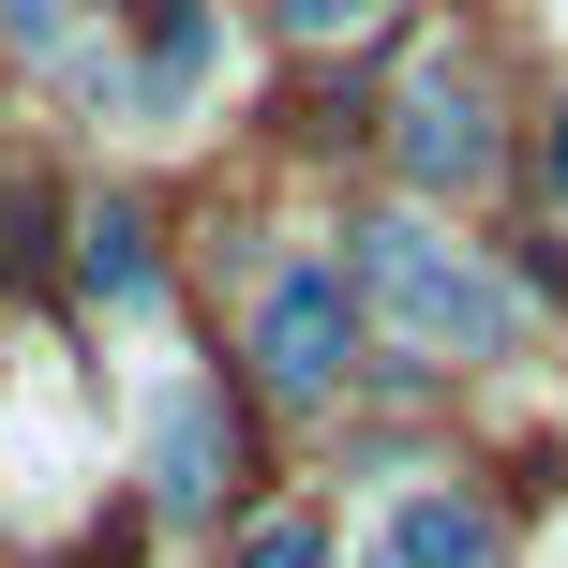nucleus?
<instances>
[{
    "label": "nucleus",
    "mask_w": 568,
    "mask_h": 568,
    "mask_svg": "<svg viewBox=\"0 0 568 568\" xmlns=\"http://www.w3.org/2000/svg\"><path fill=\"white\" fill-rule=\"evenodd\" d=\"M374 300H389L419 344H449V359L509 344V284H479V270H464L434 225H374Z\"/></svg>",
    "instance_id": "1"
},
{
    "label": "nucleus",
    "mask_w": 568,
    "mask_h": 568,
    "mask_svg": "<svg viewBox=\"0 0 568 568\" xmlns=\"http://www.w3.org/2000/svg\"><path fill=\"white\" fill-rule=\"evenodd\" d=\"M344 344H359V314H344V284H329V270L255 284V374H270L284 404H329V389H344Z\"/></svg>",
    "instance_id": "2"
},
{
    "label": "nucleus",
    "mask_w": 568,
    "mask_h": 568,
    "mask_svg": "<svg viewBox=\"0 0 568 568\" xmlns=\"http://www.w3.org/2000/svg\"><path fill=\"white\" fill-rule=\"evenodd\" d=\"M404 165H419V180H479V165H494L479 60H464V45H434L419 75H404Z\"/></svg>",
    "instance_id": "3"
},
{
    "label": "nucleus",
    "mask_w": 568,
    "mask_h": 568,
    "mask_svg": "<svg viewBox=\"0 0 568 568\" xmlns=\"http://www.w3.org/2000/svg\"><path fill=\"white\" fill-rule=\"evenodd\" d=\"M150 479H165V509H210V494H225V419H210V389L150 404Z\"/></svg>",
    "instance_id": "4"
},
{
    "label": "nucleus",
    "mask_w": 568,
    "mask_h": 568,
    "mask_svg": "<svg viewBox=\"0 0 568 568\" xmlns=\"http://www.w3.org/2000/svg\"><path fill=\"white\" fill-rule=\"evenodd\" d=\"M494 539H479V509L464 494H404L389 509V568H479Z\"/></svg>",
    "instance_id": "5"
},
{
    "label": "nucleus",
    "mask_w": 568,
    "mask_h": 568,
    "mask_svg": "<svg viewBox=\"0 0 568 568\" xmlns=\"http://www.w3.org/2000/svg\"><path fill=\"white\" fill-rule=\"evenodd\" d=\"M0 270H45V195H30V165H0Z\"/></svg>",
    "instance_id": "6"
},
{
    "label": "nucleus",
    "mask_w": 568,
    "mask_h": 568,
    "mask_svg": "<svg viewBox=\"0 0 568 568\" xmlns=\"http://www.w3.org/2000/svg\"><path fill=\"white\" fill-rule=\"evenodd\" d=\"M90 284H150V255H135V225H120V210L90 225Z\"/></svg>",
    "instance_id": "7"
},
{
    "label": "nucleus",
    "mask_w": 568,
    "mask_h": 568,
    "mask_svg": "<svg viewBox=\"0 0 568 568\" xmlns=\"http://www.w3.org/2000/svg\"><path fill=\"white\" fill-rule=\"evenodd\" d=\"M240 568H329V539H314V524H255V554Z\"/></svg>",
    "instance_id": "8"
},
{
    "label": "nucleus",
    "mask_w": 568,
    "mask_h": 568,
    "mask_svg": "<svg viewBox=\"0 0 568 568\" xmlns=\"http://www.w3.org/2000/svg\"><path fill=\"white\" fill-rule=\"evenodd\" d=\"M284 30H300V45H329V30H359V0H270Z\"/></svg>",
    "instance_id": "9"
},
{
    "label": "nucleus",
    "mask_w": 568,
    "mask_h": 568,
    "mask_svg": "<svg viewBox=\"0 0 568 568\" xmlns=\"http://www.w3.org/2000/svg\"><path fill=\"white\" fill-rule=\"evenodd\" d=\"M554 195H568V120H554Z\"/></svg>",
    "instance_id": "10"
}]
</instances>
